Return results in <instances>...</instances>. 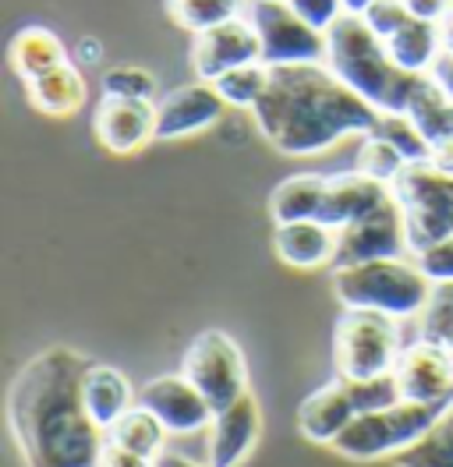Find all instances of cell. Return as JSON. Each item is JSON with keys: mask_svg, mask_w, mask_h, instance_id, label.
I'll return each instance as SVG.
<instances>
[{"mask_svg": "<svg viewBox=\"0 0 453 467\" xmlns=\"http://www.w3.org/2000/svg\"><path fill=\"white\" fill-rule=\"evenodd\" d=\"M358 418V408L347 393L343 379H333L326 386H319L315 393H309L298 408V429L309 442H319V446H333L340 439V432Z\"/></svg>", "mask_w": 453, "mask_h": 467, "instance_id": "obj_17", "label": "cell"}, {"mask_svg": "<svg viewBox=\"0 0 453 467\" xmlns=\"http://www.w3.org/2000/svg\"><path fill=\"white\" fill-rule=\"evenodd\" d=\"M428 163H432V167H439L443 174H453V142H439V146H432Z\"/></svg>", "mask_w": 453, "mask_h": 467, "instance_id": "obj_42", "label": "cell"}, {"mask_svg": "<svg viewBox=\"0 0 453 467\" xmlns=\"http://www.w3.org/2000/svg\"><path fill=\"white\" fill-rule=\"evenodd\" d=\"M103 96L113 99H145L156 103V75L139 64H117L103 71Z\"/></svg>", "mask_w": 453, "mask_h": 467, "instance_id": "obj_31", "label": "cell"}, {"mask_svg": "<svg viewBox=\"0 0 453 467\" xmlns=\"http://www.w3.org/2000/svg\"><path fill=\"white\" fill-rule=\"evenodd\" d=\"M139 404L145 410H153L170 436H195L205 432L213 425L209 400L198 393V386L184 372L177 376H156L139 389Z\"/></svg>", "mask_w": 453, "mask_h": 467, "instance_id": "obj_12", "label": "cell"}, {"mask_svg": "<svg viewBox=\"0 0 453 467\" xmlns=\"http://www.w3.org/2000/svg\"><path fill=\"white\" fill-rule=\"evenodd\" d=\"M258 60H262V39L248 15L230 18L216 29L198 32L192 43V67H195V78L202 82H216L226 71L258 64Z\"/></svg>", "mask_w": 453, "mask_h": 467, "instance_id": "obj_11", "label": "cell"}, {"mask_svg": "<svg viewBox=\"0 0 453 467\" xmlns=\"http://www.w3.org/2000/svg\"><path fill=\"white\" fill-rule=\"evenodd\" d=\"M362 18H365L368 29L375 32L379 39H390V36H394V32L400 29L407 18H411V11H407L400 0H375L365 15H362Z\"/></svg>", "mask_w": 453, "mask_h": 467, "instance_id": "obj_36", "label": "cell"}, {"mask_svg": "<svg viewBox=\"0 0 453 467\" xmlns=\"http://www.w3.org/2000/svg\"><path fill=\"white\" fill-rule=\"evenodd\" d=\"M379 259H415L411 237H407V220H404V209L396 205L394 195L383 205H375L368 216L347 223L340 231L333 269L379 263Z\"/></svg>", "mask_w": 453, "mask_h": 467, "instance_id": "obj_10", "label": "cell"}, {"mask_svg": "<svg viewBox=\"0 0 453 467\" xmlns=\"http://www.w3.org/2000/svg\"><path fill=\"white\" fill-rule=\"evenodd\" d=\"M92 361L71 348L36 354L7 397V421L26 467H100L111 446L85 410V376Z\"/></svg>", "mask_w": 453, "mask_h": 467, "instance_id": "obj_1", "label": "cell"}, {"mask_svg": "<svg viewBox=\"0 0 453 467\" xmlns=\"http://www.w3.org/2000/svg\"><path fill=\"white\" fill-rule=\"evenodd\" d=\"M390 195H394L390 184L362 174V171L333 174L330 177V188H326V199H322V209H319V220L330 223L333 231H343L347 223L368 216L375 205H383Z\"/></svg>", "mask_w": 453, "mask_h": 467, "instance_id": "obj_18", "label": "cell"}, {"mask_svg": "<svg viewBox=\"0 0 453 467\" xmlns=\"http://www.w3.org/2000/svg\"><path fill=\"white\" fill-rule=\"evenodd\" d=\"M375 135H383L386 142L394 149H400V156L407 160V163H418V160H428V142H425V135L415 128V120L407 114H383L379 120V128H375Z\"/></svg>", "mask_w": 453, "mask_h": 467, "instance_id": "obj_33", "label": "cell"}, {"mask_svg": "<svg viewBox=\"0 0 453 467\" xmlns=\"http://www.w3.org/2000/svg\"><path fill=\"white\" fill-rule=\"evenodd\" d=\"M269 78H273V67L258 60V64H245V67L226 71L224 78L213 82V88L220 92V99H224L226 107H234V110H255L258 99L269 88Z\"/></svg>", "mask_w": 453, "mask_h": 467, "instance_id": "obj_29", "label": "cell"}, {"mask_svg": "<svg viewBox=\"0 0 453 467\" xmlns=\"http://www.w3.org/2000/svg\"><path fill=\"white\" fill-rule=\"evenodd\" d=\"M390 192L407 220L411 255H422L425 248L453 234V174H443L428 160H418L400 171Z\"/></svg>", "mask_w": 453, "mask_h": 467, "instance_id": "obj_7", "label": "cell"}, {"mask_svg": "<svg viewBox=\"0 0 453 467\" xmlns=\"http://www.w3.org/2000/svg\"><path fill=\"white\" fill-rule=\"evenodd\" d=\"M156 467H209V464H198V461H192V457H184V453H174V450H163L156 461H153Z\"/></svg>", "mask_w": 453, "mask_h": 467, "instance_id": "obj_43", "label": "cell"}, {"mask_svg": "<svg viewBox=\"0 0 453 467\" xmlns=\"http://www.w3.org/2000/svg\"><path fill=\"white\" fill-rule=\"evenodd\" d=\"M343 386H347V393H351V400H354L358 414L394 408V404L404 400L394 372H390V376H375V379H343Z\"/></svg>", "mask_w": 453, "mask_h": 467, "instance_id": "obj_34", "label": "cell"}, {"mask_svg": "<svg viewBox=\"0 0 453 467\" xmlns=\"http://www.w3.org/2000/svg\"><path fill=\"white\" fill-rule=\"evenodd\" d=\"M7 57H11V67L22 82H36V78L57 71L60 64H68V50H64L57 32L43 29V26H28V29L15 32Z\"/></svg>", "mask_w": 453, "mask_h": 467, "instance_id": "obj_23", "label": "cell"}, {"mask_svg": "<svg viewBox=\"0 0 453 467\" xmlns=\"http://www.w3.org/2000/svg\"><path fill=\"white\" fill-rule=\"evenodd\" d=\"M255 128L283 156H315L351 135H375L383 114L347 88L326 64L273 67L266 96L258 99Z\"/></svg>", "mask_w": 453, "mask_h": 467, "instance_id": "obj_2", "label": "cell"}, {"mask_svg": "<svg viewBox=\"0 0 453 467\" xmlns=\"http://www.w3.org/2000/svg\"><path fill=\"white\" fill-rule=\"evenodd\" d=\"M248 4L252 0H167V15L177 29L198 36V32L224 26L230 18L248 15Z\"/></svg>", "mask_w": 453, "mask_h": 467, "instance_id": "obj_27", "label": "cell"}, {"mask_svg": "<svg viewBox=\"0 0 453 467\" xmlns=\"http://www.w3.org/2000/svg\"><path fill=\"white\" fill-rule=\"evenodd\" d=\"M407 167V160L400 156V149H394L383 135H365L362 142V152H358V171L383 184H394L400 171Z\"/></svg>", "mask_w": 453, "mask_h": 467, "instance_id": "obj_32", "label": "cell"}, {"mask_svg": "<svg viewBox=\"0 0 453 467\" xmlns=\"http://www.w3.org/2000/svg\"><path fill=\"white\" fill-rule=\"evenodd\" d=\"M407 117L425 135L428 149L439 142H453V99H447V92L432 78H422V86L415 88V96L407 103Z\"/></svg>", "mask_w": 453, "mask_h": 467, "instance_id": "obj_26", "label": "cell"}, {"mask_svg": "<svg viewBox=\"0 0 453 467\" xmlns=\"http://www.w3.org/2000/svg\"><path fill=\"white\" fill-rule=\"evenodd\" d=\"M103 60V43L100 39H92V36H85L79 39V47H75V64H100Z\"/></svg>", "mask_w": 453, "mask_h": 467, "instance_id": "obj_39", "label": "cell"}, {"mask_svg": "<svg viewBox=\"0 0 453 467\" xmlns=\"http://www.w3.org/2000/svg\"><path fill=\"white\" fill-rule=\"evenodd\" d=\"M333 294L343 308L383 312L394 319H418L428 305L432 280L415 259H379V263L333 269Z\"/></svg>", "mask_w": 453, "mask_h": 467, "instance_id": "obj_4", "label": "cell"}, {"mask_svg": "<svg viewBox=\"0 0 453 467\" xmlns=\"http://www.w3.org/2000/svg\"><path fill=\"white\" fill-rule=\"evenodd\" d=\"M396 467H453V404L415 446L394 457Z\"/></svg>", "mask_w": 453, "mask_h": 467, "instance_id": "obj_28", "label": "cell"}, {"mask_svg": "<svg viewBox=\"0 0 453 467\" xmlns=\"http://www.w3.org/2000/svg\"><path fill=\"white\" fill-rule=\"evenodd\" d=\"M450 404H415V400H400L394 408L368 410L358 414L340 439L333 442L340 457L347 461H375V457H396L407 446H415L418 439L439 421V414Z\"/></svg>", "mask_w": 453, "mask_h": 467, "instance_id": "obj_5", "label": "cell"}, {"mask_svg": "<svg viewBox=\"0 0 453 467\" xmlns=\"http://www.w3.org/2000/svg\"><path fill=\"white\" fill-rule=\"evenodd\" d=\"M226 103L213 82H188V86L174 88L167 96L156 99V139L160 142H177V139H192L198 131L213 128L224 117Z\"/></svg>", "mask_w": 453, "mask_h": 467, "instance_id": "obj_14", "label": "cell"}, {"mask_svg": "<svg viewBox=\"0 0 453 467\" xmlns=\"http://www.w3.org/2000/svg\"><path fill=\"white\" fill-rule=\"evenodd\" d=\"M301 22H309L315 32H330L347 15L343 0H287Z\"/></svg>", "mask_w": 453, "mask_h": 467, "instance_id": "obj_35", "label": "cell"}, {"mask_svg": "<svg viewBox=\"0 0 453 467\" xmlns=\"http://www.w3.org/2000/svg\"><path fill=\"white\" fill-rule=\"evenodd\" d=\"M340 231H333L322 220H301V223H277L273 231V248L287 265L294 269H319L333 265L337 259Z\"/></svg>", "mask_w": 453, "mask_h": 467, "instance_id": "obj_19", "label": "cell"}, {"mask_svg": "<svg viewBox=\"0 0 453 467\" xmlns=\"http://www.w3.org/2000/svg\"><path fill=\"white\" fill-rule=\"evenodd\" d=\"M92 131H96L100 146L117 156L139 152L142 146H149L156 139V103L103 96L92 114Z\"/></svg>", "mask_w": 453, "mask_h": 467, "instance_id": "obj_15", "label": "cell"}, {"mask_svg": "<svg viewBox=\"0 0 453 467\" xmlns=\"http://www.w3.org/2000/svg\"><path fill=\"white\" fill-rule=\"evenodd\" d=\"M326 67L379 114H407L415 88L422 86L418 75L396 67L386 43L368 29L362 15H343L326 32Z\"/></svg>", "mask_w": 453, "mask_h": 467, "instance_id": "obj_3", "label": "cell"}, {"mask_svg": "<svg viewBox=\"0 0 453 467\" xmlns=\"http://www.w3.org/2000/svg\"><path fill=\"white\" fill-rule=\"evenodd\" d=\"M248 18L262 39V64H326V32H315L287 0H252Z\"/></svg>", "mask_w": 453, "mask_h": 467, "instance_id": "obj_9", "label": "cell"}, {"mask_svg": "<svg viewBox=\"0 0 453 467\" xmlns=\"http://www.w3.org/2000/svg\"><path fill=\"white\" fill-rule=\"evenodd\" d=\"M181 372L198 386V393L209 400L213 410H224L237 404L248 389V365L245 354L234 344V337H226L224 329H205L192 340V348L184 354Z\"/></svg>", "mask_w": 453, "mask_h": 467, "instance_id": "obj_8", "label": "cell"}, {"mask_svg": "<svg viewBox=\"0 0 453 467\" xmlns=\"http://www.w3.org/2000/svg\"><path fill=\"white\" fill-rule=\"evenodd\" d=\"M330 177L326 174H294L269 195V213L277 223H301V220H319V209L326 199Z\"/></svg>", "mask_w": 453, "mask_h": 467, "instance_id": "obj_24", "label": "cell"}, {"mask_svg": "<svg viewBox=\"0 0 453 467\" xmlns=\"http://www.w3.org/2000/svg\"><path fill=\"white\" fill-rule=\"evenodd\" d=\"M85 96H89V88H85V75L79 64H60L57 71L50 75H43V78H36V82H26V99L32 110H39V114L47 117H71L79 114L85 107Z\"/></svg>", "mask_w": 453, "mask_h": 467, "instance_id": "obj_21", "label": "cell"}, {"mask_svg": "<svg viewBox=\"0 0 453 467\" xmlns=\"http://www.w3.org/2000/svg\"><path fill=\"white\" fill-rule=\"evenodd\" d=\"M415 263L422 265V273L432 284H453V234L439 244L425 248L422 255H415Z\"/></svg>", "mask_w": 453, "mask_h": 467, "instance_id": "obj_37", "label": "cell"}, {"mask_svg": "<svg viewBox=\"0 0 453 467\" xmlns=\"http://www.w3.org/2000/svg\"><path fill=\"white\" fill-rule=\"evenodd\" d=\"M439 36H443V54L453 57V7L439 18Z\"/></svg>", "mask_w": 453, "mask_h": 467, "instance_id": "obj_44", "label": "cell"}, {"mask_svg": "<svg viewBox=\"0 0 453 467\" xmlns=\"http://www.w3.org/2000/svg\"><path fill=\"white\" fill-rule=\"evenodd\" d=\"M428 78L447 92V99H453V57L450 54H443V57H439V64L432 67V75H428Z\"/></svg>", "mask_w": 453, "mask_h": 467, "instance_id": "obj_40", "label": "cell"}, {"mask_svg": "<svg viewBox=\"0 0 453 467\" xmlns=\"http://www.w3.org/2000/svg\"><path fill=\"white\" fill-rule=\"evenodd\" d=\"M383 43H386L396 67L407 71V75H418V78H428L432 67L443 57L439 22H425V18H415V15Z\"/></svg>", "mask_w": 453, "mask_h": 467, "instance_id": "obj_20", "label": "cell"}, {"mask_svg": "<svg viewBox=\"0 0 453 467\" xmlns=\"http://www.w3.org/2000/svg\"><path fill=\"white\" fill-rule=\"evenodd\" d=\"M132 408H135V389L128 376L111 365H92L85 376V410L92 414V421L103 432H111Z\"/></svg>", "mask_w": 453, "mask_h": 467, "instance_id": "obj_22", "label": "cell"}, {"mask_svg": "<svg viewBox=\"0 0 453 467\" xmlns=\"http://www.w3.org/2000/svg\"><path fill=\"white\" fill-rule=\"evenodd\" d=\"M375 0H343V7H347V15H365L368 7H372Z\"/></svg>", "mask_w": 453, "mask_h": 467, "instance_id": "obj_45", "label": "cell"}, {"mask_svg": "<svg viewBox=\"0 0 453 467\" xmlns=\"http://www.w3.org/2000/svg\"><path fill=\"white\" fill-rule=\"evenodd\" d=\"M394 376L404 400H415V404H450L453 348H443V344H432V340L418 337L415 344H404Z\"/></svg>", "mask_w": 453, "mask_h": 467, "instance_id": "obj_13", "label": "cell"}, {"mask_svg": "<svg viewBox=\"0 0 453 467\" xmlns=\"http://www.w3.org/2000/svg\"><path fill=\"white\" fill-rule=\"evenodd\" d=\"M167 436L170 432L163 429V421H160L153 410L142 408V404H135V408L128 410L111 432H107L111 446L132 453V457H142V461H156V457L167 450Z\"/></svg>", "mask_w": 453, "mask_h": 467, "instance_id": "obj_25", "label": "cell"}, {"mask_svg": "<svg viewBox=\"0 0 453 467\" xmlns=\"http://www.w3.org/2000/svg\"><path fill=\"white\" fill-rule=\"evenodd\" d=\"M100 467H156V464H153V461H142V457H132V453H124V450H117V446H107L103 464Z\"/></svg>", "mask_w": 453, "mask_h": 467, "instance_id": "obj_41", "label": "cell"}, {"mask_svg": "<svg viewBox=\"0 0 453 467\" xmlns=\"http://www.w3.org/2000/svg\"><path fill=\"white\" fill-rule=\"evenodd\" d=\"M400 319L365 308H343L333 329V365L340 379L390 376L400 361Z\"/></svg>", "mask_w": 453, "mask_h": 467, "instance_id": "obj_6", "label": "cell"}, {"mask_svg": "<svg viewBox=\"0 0 453 467\" xmlns=\"http://www.w3.org/2000/svg\"><path fill=\"white\" fill-rule=\"evenodd\" d=\"M422 340L453 348V284H432L428 305L422 308Z\"/></svg>", "mask_w": 453, "mask_h": 467, "instance_id": "obj_30", "label": "cell"}, {"mask_svg": "<svg viewBox=\"0 0 453 467\" xmlns=\"http://www.w3.org/2000/svg\"><path fill=\"white\" fill-rule=\"evenodd\" d=\"M209 432V446H205V464L209 467H237L248 450L258 442L262 432V410L255 393H245L237 404L216 410L213 414V425L205 429Z\"/></svg>", "mask_w": 453, "mask_h": 467, "instance_id": "obj_16", "label": "cell"}, {"mask_svg": "<svg viewBox=\"0 0 453 467\" xmlns=\"http://www.w3.org/2000/svg\"><path fill=\"white\" fill-rule=\"evenodd\" d=\"M415 18H425V22H439L447 11L453 7V0H400Z\"/></svg>", "mask_w": 453, "mask_h": 467, "instance_id": "obj_38", "label": "cell"}]
</instances>
